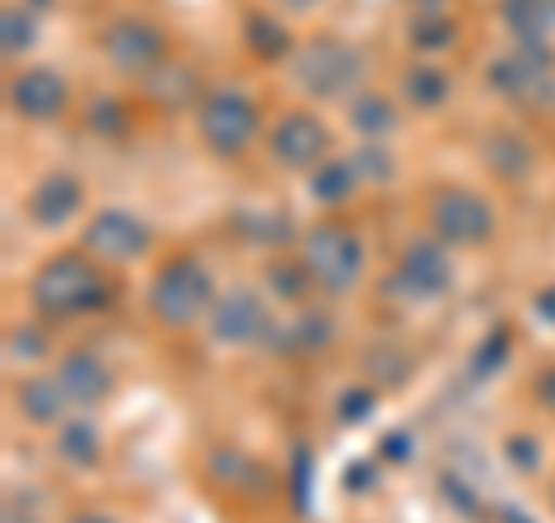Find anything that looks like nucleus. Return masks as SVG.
I'll list each match as a JSON object with an SVG mask.
<instances>
[{"mask_svg": "<svg viewBox=\"0 0 555 523\" xmlns=\"http://www.w3.org/2000/svg\"><path fill=\"white\" fill-rule=\"evenodd\" d=\"M214 334L222 343H250L264 334V306L255 292H232L214 306Z\"/></svg>", "mask_w": 555, "mask_h": 523, "instance_id": "10", "label": "nucleus"}, {"mask_svg": "<svg viewBox=\"0 0 555 523\" xmlns=\"http://www.w3.org/2000/svg\"><path fill=\"white\" fill-rule=\"evenodd\" d=\"M408 93H412L416 107L430 112V107H440V102H444L449 84H444L440 69H412V75H408Z\"/></svg>", "mask_w": 555, "mask_h": 523, "instance_id": "18", "label": "nucleus"}, {"mask_svg": "<svg viewBox=\"0 0 555 523\" xmlns=\"http://www.w3.org/2000/svg\"><path fill=\"white\" fill-rule=\"evenodd\" d=\"M208 302H214V283H208V273L195 259H171V265H163L158 278H153V316L167 324L199 320Z\"/></svg>", "mask_w": 555, "mask_h": 523, "instance_id": "2", "label": "nucleus"}, {"mask_svg": "<svg viewBox=\"0 0 555 523\" xmlns=\"http://www.w3.org/2000/svg\"><path fill=\"white\" fill-rule=\"evenodd\" d=\"M56 449H61V459H65V463L89 468V463H98V431H93L89 422H69V426L61 431Z\"/></svg>", "mask_w": 555, "mask_h": 523, "instance_id": "16", "label": "nucleus"}, {"mask_svg": "<svg viewBox=\"0 0 555 523\" xmlns=\"http://www.w3.org/2000/svg\"><path fill=\"white\" fill-rule=\"evenodd\" d=\"M371 412V394H343V417L347 422H361Z\"/></svg>", "mask_w": 555, "mask_h": 523, "instance_id": "21", "label": "nucleus"}, {"mask_svg": "<svg viewBox=\"0 0 555 523\" xmlns=\"http://www.w3.org/2000/svg\"><path fill=\"white\" fill-rule=\"evenodd\" d=\"M56 380L65 385V394H69V398H79V404H98V398L112 390L107 366H102L98 357H89V353H69V357L61 361Z\"/></svg>", "mask_w": 555, "mask_h": 523, "instance_id": "14", "label": "nucleus"}, {"mask_svg": "<svg viewBox=\"0 0 555 523\" xmlns=\"http://www.w3.org/2000/svg\"><path fill=\"white\" fill-rule=\"evenodd\" d=\"M505 523H524V514H514V510H509V514H505Z\"/></svg>", "mask_w": 555, "mask_h": 523, "instance_id": "25", "label": "nucleus"}, {"mask_svg": "<svg viewBox=\"0 0 555 523\" xmlns=\"http://www.w3.org/2000/svg\"><path fill=\"white\" fill-rule=\"evenodd\" d=\"M292 5H306V0H292Z\"/></svg>", "mask_w": 555, "mask_h": 523, "instance_id": "27", "label": "nucleus"}, {"mask_svg": "<svg viewBox=\"0 0 555 523\" xmlns=\"http://www.w3.org/2000/svg\"><path fill=\"white\" fill-rule=\"evenodd\" d=\"M398 278H403V283L416 296H440L449 288V278H454V269H449V259H444L440 246H426V241H416V246H408Z\"/></svg>", "mask_w": 555, "mask_h": 523, "instance_id": "12", "label": "nucleus"}, {"mask_svg": "<svg viewBox=\"0 0 555 523\" xmlns=\"http://www.w3.org/2000/svg\"><path fill=\"white\" fill-rule=\"evenodd\" d=\"M255 102L241 89H214L199 107V135L218 158H232L255 139Z\"/></svg>", "mask_w": 555, "mask_h": 523, "instance_id": "3", "label": "nucleus"}, {"mask_svg": "<svg viewBox=\"0 0 555 523\" xmlns=\"http://www.w3.org/2000/svg\"><path fill=\"white\" fill-rule=\"evenodd\" d=\"M10 102H14V112L28 120H51L65 107V84L51 75V69H28V75L14 79Z\"/></svg>", "mask_w": 555, "mask_h": 523, "instance_id": "9", "label": "nucleus"}, {"mask_svg": "<svg viewBox=\"0 0 555 523\" xmlns=\"http://www.w3.org/2000/svg\"><path fill=\"white\" fill-rule=\"evenodd\" d=\"M352 190H357V171L347 163H324L315 171V181H310V195L324 200V204H338V200L352 195Z\"/></svg>", "mask_w": 555, "mask_h": 523, "instance_id": "17", "label": "nucleus"}, {"mask_svg": "<svg viewBox=\"0 0 555 523\" xmlns=\"http://www.w3.org/2000/svg\"><path fill=\"white\" fill-rule=\"evenodd\" d=\"M65 385L61 380H24L20 385V408L33 417V422H56V417L65 412Z\"/></svg>", "mask_w": 555, "mask_h": 523, "instance_id": "15", "label": "nucleus"}, {"mask_svg": "<svg viewBox=\"0 0 555 523\" xmlns=\"http://www.w3.org/2000/svg\"><path fill=\"white\" fill-rule=\"evenodd\" d=\"M75 523H112V519H107V514H79Z\"/></svg>", "mask_w": 555, "mask_h": 523, "instance_id": "24", "label": "nucleus"}, {"mask_svg": "<svg viewBox=\"0 0 555 523\" xmlns=\"http://www.w3.org/2000/svg\"><path fill=\"white\" fill-rule=\"evenodd\" d=\"M83 246L98 259H107V265H126V259H139L153 246V232H149V222H139L126 208H102L89 228H83Z\"/></svg>", "mask_w": 555, "mask_h": 523, "instance_id": "6", "label": "nucleus"}, {"mask_svg": "<svg viewBox=\"0 0 555 523\" xmlns=\"http://www.w3.org/2000/svg\"><path fill=\"white\" fill-rule=\"evenodd\" d=\"M297 75H301V84L306 89H315V93H343L347 84L357 79V56L347 47H338V42H315L301 56V65H297Z\"/></svg>", "mask_w": 555, "mask_h": 523, "instance_id": "8", "label": "nucleus"}, {"mask_svg": "<svg viewBox=\"0 0 555 523\" xmlns=\"http://www.w3.org/2000/svg\"><path fill=\"white\" fill-rule=\"evenodd\" d=\"M352 120H357L361 130H389L393 126V112H389V102H379V98H361Z\"/></svg>", "mask_w": 555, "mask_h": 523, "instance_id": "19", "label": "nucleus"}, {"mask_svg": "<svg viewBox=\"0 0 555 523\" xmlns=\"http://www.w3.org/2000/svg\"><path fill=\"white\" fill-rule=\"evenodd\" d=\"M79 204H83V190L75 177H47L38 190H33L28 214L38 218L42 228H61V222H69L79 214Z\"/></svg>", "mask_w": 555, "mask_h": 523, "instance_id": "13", "label": "nucleus"}, {"mask_svg": "<svg viewBox=\"0 0 555 523\" xmlns=\"http://www.w3.org/2000/svg\"><path fill=\"white\" fill-rule=\"evenodd\" d=\"M107 56L120 65V69H153L163 56V38H158V28H149V24H116L107 33Z\"/></svg>", "mask_w": 555, "mask_h": 523, "instance_id": "11", "label": "nucleus"}, {"mask_svg": "<svg viewBox=\"0 0 555 523\" xmlns=\"http://www.w3.org/2000/svg\"><path fill=\"white\" fill-rule=\"evenodd\" d=\"M273 158L283 163V167H315L324 158V149H328V135L315 116H306V112H292L278 120V130H273Z\"/></svg>", "mask_w": 555, "mask_h": 523, "instance_id": "7", "label": "nucleus"}, {"mask_svg": "<svg viewBox=\"0 0 555 523\" xmlns=\"http://www.w3.org/2000/svg\"><path fill=\"white\" fill-rule=\"evenodd\" d=\"M422 5H440V0H422Z\"/></svg>", "mask_w": 555, "mask_h": 523, "instance_id": "26", "label": "nucleus"}, {"mask_svg": "<svg viewBox=\"0 0 555 523\" xmlns=\"http://www.w3.org/2000/svg\"><path fill=\"white\" fill-rule=\"evenodd\" d=\"M430 222H436V232L444 241H459V246H481L486 237L495 228V214L491 204L473 190H459V186H444L436 190V200H430Z\"/></svg>", "mask_w": 555, "mask_h": 523, "instance_id": "4", "label": "nucleus"}, {"mask_svg": "<svg viewBox=\"0 0 555 523\" xmlns=\"http://www.w3.org/2000/svg\"><path fill=\"white\" fill-rule=\"evenodd\" d=\"M28 47V20H20V14H5V51H24Z\"/></svg>", "mask_w": 555, "mask_h": 523, "instance_id": "20", "label": "nucleus"}, {"mask_svg": "<svg viewBox=\"0 0 555 523\" xmlns=\"http://www.w3.org/2000/svg\"><path fill=\"white\" fill-rule=\"evenodd\" d=\"M102 278L83 265L79 255H61L51 259V265L38 269L33 278V296H38V306L51 310V316H79V310H93L102 306Z\"/></svg>", "mask_w": 555, "mask_h": 523, "instance_id": "1", "label": "nucleus"}, {"mask_svg": "<svg viewBox=\"0 0 555 523\" xmlns=\"http://www.w3.org/2000/svg\"><path fill=\"white\" fill-rule=\"evenodd\" d=\"M537 310H542L546 320H555V288H551V292H542V296H537Z\"/></svg>", "mask_w": 555, "mask_h": 523, "instance_id": "23", "label": "nucleus"}, {"mask_svg": "<svg viewBox=\"0 0 555 523\" xmlns=\"http://www.w3.org/2000/svg\"><path fill=\"white\" fill-rule=\"evenodd\" d=\"M361 269V246L352 232L343 228H315L306 237V273L315 278L320 288L343 292Z\"/></svg>", "mask_w": 555, "mask_h": 523, "instance_id": "5", "label": "nucleus"}, {"mask_svg": "<svg viewBox=\"0 0 555 523\" xmlns=\"http://www.w3.org/2000/svg\"><path fill=\"white\" fill-rule=\"evenodd\" d=\"M537 394H542V404L555 412V366H551V371H546L542 380H537Z\"/></svg>", "mask_w": 555, "mask_h": 523, "instance_id": "22", "label": "nucleus"}]
</instances>
